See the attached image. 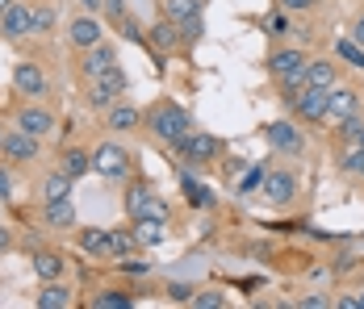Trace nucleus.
Returning <instances> with one entry per match:
<instances>
[{"instance_id": "f03ea898", "label": "nucleus", "mask_w": 364, "mask_h": 309, "mask_svg": "<svg viewBox=\"0 0 364 309\" xmlns=\"http://www.w3.org/2000/svg\"><path fill=\"white\" fill-rule=\"evenodd\" d=\"M146 130L159 138L164 146H176L188 130H193V117L184 113L181 104H172V101H159L151 113H146Z\"/></svg>"}, {"instance_id": "79ce46f5", "label": "nucleus", "mask_w": 364, "mask_h": 309, "mask_svg": "<svg viewBox=\"0 0 364 309\" xmlns=\"http://www.w3.org/2000/svg\"><path fill=\"white\" fill-rule=\"evenodd\" d=\"M168 293H172V301H193V293H197V288H188V284H172Z\"/></svg>"}, {"instance_id": "473e14b6", "label": "nucleus", "mask_w": 364, "mask_h": 309, "mask_svg": "<svg viewBox=\"0 0 364 309\" xmlns=\"http://www.w3.org/2000/svg\"><path fill=\"white\" fill-rule=\"evenodd\" d=\"M59 26V13L50 4H34V34H50Z\"/></svg>"}, {"instance_id": "4be33fe9", "label": "nucleus", "mask_w": 364, "mask_h": 309, "mask_svg": "<svg viewBox=\"0 0 364 309\" xmlns=\"http://www.w3.org/2000/svg\"><path fill=\"white\" fill-rule=\"evenodd\" d=\"M80 251L92 259H113V239L105 230H80Z\"/></svg>"}, {"instance_id": "ddd939ff", "label": "nucleus", "mask_w": 364, "mask_h": 309, "mask_svg": "<svg viewBox=\"0 0 364 309\" xmlns=\"http://www.w3.org/2000/svg\"><path fill=\"white\" fill-rule=\"evenodd\" d=\"M13 92H21V97L38 101V97L46 92V75H42V67L30 63V59H21V63L13 67Z\"/></svg>"}, {"instance_id": "39448f33", "label": "nucleus", "mask_w": 364, "mask_h": 309, "mask_svg": "<svg viewBox=\"0 0 364 309\" xmlns=\"http://www.w3.org/2000/svg\"><path fill=\"white\" fill-rule=\"evenodd\" d=\"M126 213L130 217H155V222H172V209L164 197H155L146 184H134L130 193H126Z\"/></svg>"}, {"instance_id": "7ed1b4c3", "label": "nucleus", "mask_w": 364, "mask_h": 309, "mask_svg": "<svg viewBox=\"0 0 364 309\" xmlns=\"http://www.w3.org/2000/svg\"><path fill=\"white\" fill-rule=\"evenodd\" d=\"M130 92V75L122 67H109V71H101L97 80H88V104L92 109H109L113 101H122Z\"/></svg>"}, {"instance_id": "de8ad7c7", "label": "nucleus", "mask_w": 364, "mask_h": 309, "mask_svg": "<svg viewBox=\"0 0 364 309\" xmlns=\"http://www.w3.org/2000/svg\"><path fill=\"white\" fill-rule=\"evenodd\" d=\"M84 4V13H101V0H80Z\"/></svg>"}, {"instance_id": "58836bf2", "label": "nucleus", "mask_w": 364, "mask_h": 309, "mask_svg": "<svg viewBox=\"0 0 364 309\" xmlns=\"http://www.w3.org/2000/svg\"><path fill=\"white\" fill-rule=\"evenodd\" d=\"M264 168H252V175H247V180H243V184H239V193H252V188H259V184H264Z\"/></svg>"}, {"instance_id": "9d476101", "label": "nucleus", "mask_w": 364, "mask_h": 309, "mask_svg": "<svg viewBox=\"0 0 364 309\" xmlns=\"http://www.w3.org/2000/svg\"><path fill=\"white\" fill-rule=\"evenodd\" d=\"M327 92L331 88H310V84H306V88L289 101V109L301 121H327Z\"/></svg>"}, {"instance_id": "7c9ffc66", "label": "nucleus", "mask_w": 364, "mask_h": 309, "mask_svg": "<svg viewBox=\"0 0 364 309\" xmlns=\"http://www.w3.org/2000/svg\"><path fill=\"white\" fill-rule=\"evenodd\" d=\"M181 26V42L184 46H193V42H201V34H205V21H201V13H193V17H184V21H176Z\"/></svg>"}, {"instance_id": "393cba45", "label": "nucleus", "mask_w": 364, "mask_h": 309, "mask_svg": "<svg viewBox=\"0 0 364 309\" xmlns=\"http://www.w3.org/2000/svg\"><path fill=\"white\" fill-rule=\"evenodd\" d=\"M72 175L63 172V168H59V172H50L46 175V180H42V201H63V197H72Z\"/></svg>"}, {"instance_id": "6e6552de", "label": "nucleus", "mask_w": 364, "mask_h": 309, "mask_svg": "<svg viewBox=\"0 0 364 309\" xmlns=\"http://www.w3.org/2000/svg\"><path fill=\"white\" fill-rule=\"evenodd\" d=\"M34 34V4L30 0H13V9L0 17V38L9 42H21V38Z\"/></svg>"}, {"instance_id": "a211bd4d", "label": "nucleus", "mask_w": 364, "mask_h": 309, "mask_svg": "<svg viewBox=\"0 0 364 309\" xmlns=\"http://www.w3.org/2000/svg\"><path fill=\"white\" fill-rule=\"evenodd\" d=\"M105 126H109V130H117V134H126V130H134V126H143V113H139L134 104H122V101H113L109 109H105Z\"/></svg>"}, {"instance_id": "c756f323", "label": "nucleus", "mask_w": 364, "mask_h": 309, "mask_svg": "<svg viewBox=\"0 0 364 309\" xmlns=\"http://www.w3.org/2000/svg\"><path fill=\"white\" fill-rule=\"evenodd\" d=\"M339 172L352 175V180H364V146H352V151L339 159Z\"/></svg>"}, {"instance_id": "f3484780", "label": "nucleus", "mask_w": 364, "mask_h": 309, "mask_svg": "<svg viewBox=\"0 0 364 309\" xmlns=\"http://www.w3.org/2000/svg\"><path fill=\"white\" fill-rule=\"evenodd\" d=\"M34 305L38 309H68V305H72V288H68L63 280H42Z\"/></svg>"}, {"instance_id": "0eeeda50", "label": "nucleus", "mask_w": 364, "mask_h": 309, "mask_svg": "<svg viewBox=\"0 0 364 309\" xmlns=\"http://www.w3.org/2000/svg\"><path fill=\"white\" fill-rule=\"evenodd\" d=\"M92 172L105 175V180L126 175V172H130V151H126V146H117V142H101V146L92 151Z\"/></svg>"}, {"instance_id": "412c9836", "label": "nucleus", "mask_w": 364, "mask_h": 309, "mask_svg": "<svg viewBox=\"0 0 364 309\" xmlns=\"http://www.w3.org/2000/svg\"><path fill=\"white\" fill-rule=\"evenodd\" d=\"M134 239L139 246H159V242L168 239V222H155V217H134Z\"/></svg>"}, {"instance_id": "6ab92c4d", "label": "nucleus", "mask_w": 364, "mask_h": 309, "mask_svg": "<svg viewBox=\"0 0 364 309\" xmlns=\"http://www.w3.org/2000/svg\"><path fill=\"white\" fill-rule=\"evenodd\" d=\"M146 42H151V46H155L159 55H168V50H176V46H181V26H176L172 17H164L159 26H151Z\"/></svg>"}, {"instance_id": "b1692460", "label": "nucleus", "mask_w": 364, "mask_h": 309, "mask_svg": "<svg viewBox=\"0 0 364 309\" xmlns=\"http://www.w3.org/2000/svg\"><path fill=\"white\" fill-rule=\"evenodd\" d=\"M59 159H63L59 168H63V172L72 175V180H80V175H88V172H92V151H80V146H68V151H63Z\"/></svg>"}, {"instance_id": "1a4fd4ad", "label": "nucleus", "mask_w": 364, "mask_h": 309, "mask_svg": "<svg viewBox=\"0 0 364 309\" xmlns=\"http://www.w3.org/2000/svg\"><path fill=\"white\" fill-rule=\"evenodd\" d=\"M176 151H181L184 159H193V163H210V159L222 155V138L205 134V130H188V134L176 142Z\"/></svg>"}, {"instance_id": "dca6fc26", "label": "nucleus", "mask_w": 364, "mask_h": 309, "mask_svg": "<svg viewBox=\"0 0 364 309\" xmlns=\"http://www.w3.org/2000/svg\"><path fill=\"white\" fill-rule=\"evenodd\" d=\"M293 193H297V175L293 172H268L264 175V197L272 201V205H289L293 201Z\"/></svg>"}, {"instance_id": "c03bdc74", "label": "nucleus", "mask_w": 364, "mask_h": 309, "mask_svg": "<svg viewBox=\"0 0 364 309\" xmlns=\"http://www.w3.org/2000/svg\"><path fill=\"white\" fill-rule=\"evenodd\" d=\"M352 42H356V46H364V13L352 21Z\"/></svg>"}, {"instance_id": "4c0bfd02", "label": "nucleus", "mask_w": 364, "mask_h": 309, "mask_svg": "<svg viewBox=\"0 0 364 309\" xmlns=\"http://www.w3.org/2000/svg\"><path fill=\"white\" fill-rule=\"evenodd\" d=\"M331 297H323V293H306V297H297V309H327Z\"/></svg>"}, {"instance_id": "f257e3e1", "label": "nucleus", "mask_w": 364, "mask_h": 309, "mask_svg": "<svg viewBox=\"0 0 364 309\" xmlns=\"http://www.w3.org/2000/svg\"><path fill=\"white\" fill-rule=\"evenodd\" d=\"M306 67H310V55H306V50H297V46H281V50H272V55H268V75L281 84L285 104L306 88Z\"/></svg>"}, {"instance_id": "aec40b11", "label": "nucleus", "mask_w": 364, "mask_h": 309, "mask_svg": "<svg viewBox=\"0 0 364 309\" xmlns=\"http://www.w3.org/2000/svg\"><path fill=\"white\" fill-rule=\"evenodd\" d=\"M42 217H46V226H50V230H68V226H75L72 197H63V201H46V205H42Z\"/></svg>"}, {"instance_id": "9b49d317", "label": "nucleus", "mask_w": 364, "mask_h": 309, "mask_svg": "<svg viewBox=\"0 0 364 309\" xmlns=\"http://www.w3.org/2000/svg\"><path fill=\"white\" fill-rule=\"evenodd\" d=\"M109 67H117V50H113L105 38L80 55V75H84V80H97L101 71H109Z\"/></svg>"}, {"instance_id": "a19ab883", "label": "nucleus", "mask_w": 364, "mask_h": 309, "mask_svg": "<svg viewBox=\"0 0 364 309\" xmlns=\"http://www.w3.org/2000/svg\"><path fill=\"white\" fill-rule=\"evenodd\" d=\"M285 13H301V9H314V0H277Z\"/></svg>"}, {"instance_id": "2f4dec72", "label": "nucleus", "mask_w": 364, "mask_h": 309, "mask_svg": "<svg viewBox=\"0 0 364 309\" xmlns=\"http://www.w3.org/2000/svg\"><path fill=\"white\" fill-rule=\"evenodd\" d=\"M339 138H343L348 146H364V121L360 117H343V121H339Z\"/></svg>"}, {"instance_id": "423d86ee", "label": "nucleus", "mask_w": 364, "mask_h": 309, "mask_svg": "<svg viewBox=\"0 0 364 309\" xmlns=\"http://www.w3.org/2000/svg\"><path fill=\"white\" fill-rule=\"evenodd\" d=\"M0 155L9 159V163H34L38 155H42V138L26 134V130H4V142H0Z\"/></svg>"}, {"instance_id": "49530a36", "label": "nucleus", "mask_w": 364, "mask_h": 309, "mask_svg": "<svg viewBox=\"0 0 364 309\" xmlns=\"http://www.w3.org/2000/svg\"><path fill=\"white\" fill-rule=\"evenodd\" d=\"M9 246H13V234H9V230H4V226H0V255H4V251H9Z\"/></svg>"}, {"instance_id": "c85d7f7f", "label": "nucleus", "mask_w": 364, "mask_h": 309, "mask_svg": "<svg viewBox=\"0 0 364 309\" xmlns=\"http://www.w3.org/2000/svg\"><path fill=\"white\" fill-rule=\"evenodd\" d=\"M193 13H201V0H164V17H172V21H184Z\"/></svg>"}, {"instance_id": "a18cd8bd", "label": "nucleus", "mask_w": 364, "mask_h": 309, "mask_svg": "<svg viewBox=\"0 0 364 309\" xmlns=\"http://www.w3.org/2000/svg\"><path fill=\"white\" fill-rule=\"evenodd\" d=\"M122 268H126V272H130V276H146V272H151V268H146V264H130V259H126V264H122Z\"/></svg>"}, {"instance_id": "f8f14e48", "label": "nucleus", "mask_w": 364, "mask_h": 309, "mask_svg": "<svg viewBox=\"0 0 364 309\" xmlns=\"http://www.w3.org/2000/svg\"><path fill=\"white\" fill-rule=\"evenodd\" d=\"M360 113V92L348 88V84H335L327 92V121H343V117H356Z\"/></svg>"}, {"instance_id": "4468645a", "label": "nucleus", "mask_w": 364, "mask_h": 309, "mask_svg": "<svg viewBox=\"0 0 364 309\" xmlns=\"http://www.w3.org/2000/svg\"><path fill=\"white\" fill-rule=\"evenodd\" d=\"M13 126H17V130H26V134H34V138H46L50 130H55V113H50V109H42V104H21Z\"/></svg>"}, {"instance_id": "f704fd0d", "label": "nucleus", "mask_w": 364, "mask_h": 309, "mask_svg": "<svg viewBox=\"0 0 364 309\" xmlns=\"http://www.w3.org/2000/svg\"><path fill=\"white\" fill-rule=\"evenodd\" d=\"M289 30H293V26H289V13H285V9H277V13L264 21V34H268V38H285Z\"/></svg>"}, {"instance_id": "ea45409f", "label": "nucleus", "mask_w": 364, "mask_h": 309, "mask_svg": "<svg viewBox=\"0 0 364 309\" xmlns=\"http://www.w3.org/2000/svg\"><path fill=\"white\" fill-rule=\"evenodd\" d=\"M13 197V175H9V168H0V201H9Z\"/></svg>"}, {"instance_id": "72a5a7b5", "label": "nucleus", "mask_w": 364, "mask_h": 309, "mask_svg": "<svg viewBox=\"0 0 364 309\" xmlns=\"http://www.w3.org/2000/svg\"><path fill=\"white\" fill-rule=\"evenodd\" d=\"M193 309H222L226 305V297H222L218 288H201V293H193V301H188Z\"/></svg>"}, {"instance_id": "20e7f679", "label": "nucleus", "mask_w": 364, "mask_h": 309, "mask_svg": "<svg viewBox=\"0 0 364 309\" xmlns=\"http://www.w3.org/2000/svg\"><path fill=\"white\" fill-rule=\"evenodd\" d=\"M264 138H268V146L277 151V155H285V159H301L306 155V134L293 126V121H268L264 126Z\"/></svg>"}, {"instance_id": "a878e982", "label": "nucleus", "mask_w": 364, "mask_h": 309, "mask_svg": "<svg viewBox=\"0 0 364 309\" xmlns=\"http://www.w3.org/2000/svg\"><path fill=\"white\" fill-rule=\"evenodd\" d=\"M34 272H38V280H63V255L59 251H38Z\"/></svg>"}, {"instance_id": "e433bc0d", "label": "nucleus", "mask_w": 364, "mask_h": 309, "mask_svg": "<svg viewBox=\"0 0 364 309\" xmlns=\"http://www.w3.org/2000/svg\"><path fill=\"white\" fill-rule=\"evenodd\" d=\"M117 30H122V38H130V42H146V38H143V30H139V21H134V17H122V21H117Z\"/></svg>"}, {"instance_id": "bb28decb", "label": "nucleus", "mask_w": 364, "mask_h": 309, "mask_svg": "<svg viewBox=\"0 0 364 309\" xmlns=\"http://www.w3.org/2000/svg\"><path fill=\"white\" fill-rule=\"evenodd\" d=\"M181 188H184V201H188L193 209H210V205H214V193H210L205 184H197V180H188V175H184Z\"/></svg>"}, {"instance_id": "09e8293b", "label": "nucleus", "mask_w": 364, "mask_h": 309, "mask_svg": "<svg viewBox=\"0 0 364 309\" xmlns=\"http://www.w3.org/2000/svg\"><path fill=\"white\" fill-rule=\"evenodd\" d=\"M9 9H13V0H0V17H4V13H9Z\"/></svg>"}, {"instance_id": "37998d69", "label": "nucleus", "mask_w": 364, "mask_h": 309, "mask_svg": "<svg viewBox=\"0 0 364 309\" xmlns=\"http://www.w3.org/2000/svg\"><path fill=\"white\" fill-rule=\"evenodd\" d=\"M101 9L109 13L113 21H122V17H126V13H122V0H101Z\"/></svg>"}, {"instance_id": "5701e85b", "label": "nucleus", "mask_w": 364, "mask_h": 309, "mask_svg": "<svg viewBox=\"0 0 364 309\" xmlns=\"http://www.w3.org/2000/svg\"><path fill=\"white\" fill-rule=\"evenodd\" d=\"M306 84H310V88H335V84H339V67H335L331 59H310Z\"/></svg>"}, {"instance_id": "2eb2a0df", "label": "nucleus", "mask_w": 364, "mask_h": 309, "mask_svg": "<svg viewBox=\"0 0 364 309\" xmlns=\"http://www.w3.org/2000/svg\"><path fill=\"white\" fill-rule=\"evenodd\" d=\"M68 38H72V46H80V50L97 46V42H101V17H97V13H80V17H72Z\"/></svg>"}, {"instance_id": "cd10ccee", "label": "nucleus", "mask_w": 364, "mask_h": 309, "mask_svg": "<svg viewBox=\"0 0 364 309\" xmlns=\"http://www.w3.org/2000/svg\"><path fill=\"white\" fill-rule=\"evenodd\" d=\"M130 305H134V297L130 293H117V288H105V293L92 297V309H130Z\"/></svg>"}, {"instance_id": "c9c22d12", "label": "nucleus", "mask_w": 364, "mask_h": 309, "mask_svg": "<svg viewBox=\"0 0 364 309\" xmlns=\"http://www.w3.org/2000/svg\"><path fill=\"white\" fill-rule=\"evenodd\" d=\"M113 259H122V255H130L134 246H139V239H134V230H113Z\"/></svg>"}, {"instance_id": "3c124183", "label": "nucleus", "mask_w": 364, "mask_h": 309, "mask_svg": "<svg viewBox=\"0 0 364 309\" xmlns=\"http://www.w3.org/2000/svg\"><path fill=\"white\" fill-rule=\"evenodd\" d=\"M0 142H4V126H0Z\"/></svg>"}, {"instance_id": "8fccbe9b", "label": "nucleus", "mask_w": 364, "mask_h": 309, "mask_svg": "<svg viewBox=\"0 0 364 309\" xmlns=\"http://www.w3.org/2000/svg\"><path fill=\"white\" fill-rule=\"evenodd\" d=\"M356 305H360V309H364V293H356Z\"/></svg>"}]
</instances>
